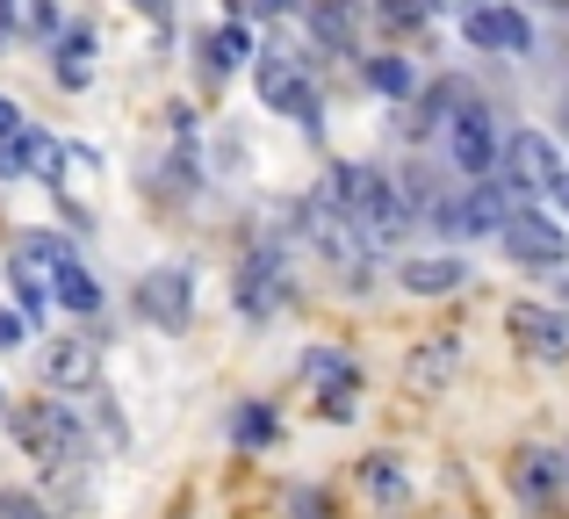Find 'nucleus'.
<instances>
[{
	"mask_svg": "<svg viewBox=\"0 0 569 519\" xmlns=\"http://www.w3.org/2000/svg\"><path fill=\"white\" fill-rule=\"evenodd\" d=\"M325 196L353 217V231H361L368 246H397L403 231H411V202H403V188L389 181V173L361 167V159H339L332 181H325Z\"/></svg>",
	"mask_w": 569,
	"mask_h": 519,
	"instance_id": "1",
	"label": "nucleus"
},
{
	"mask_svg": "<svg viewBox=\"0 0 569 519\" xmlns=\"http://www.w3.org/2000/svg\"><path fill=\"white\" fill-rule=\"evenodd\" d=\"M8 426L22 440V455L37 469H51V477H66L87 455V433H80V411L72 405H22V411H8Z\"/></svg>",
	"mask_w": 569,
	"mask_h": 519,
	"instance_id": "2",
	"label": "nucleus"
},
{
	"mask_svg": "<svg viewBox=\"0 0 569 519\" xmlns=\"http://www.w3.org/2000/svg\"><path fill=\"white\" fill-rule=\"evenodd\" d=\"M72 260V246L58 231H29L22 246L8 253V289L22 318H43V303H58V267Z\"/></svg>",
	"mask_w": 569,
	"mask_h": 519,
	"instance_id": "3",
	"label": "nucleus"
},
{
	"mask_svg": "<svg viewBox=\"0 0 569 519\" xmlns=\"http://www.w3.org/2000/svg\"><path fill=\"white\" fill-rule=\"evenodd\" d=\"M252 80H260V101H267L274 116H296L303 130H318V116H325V94H318V80L303 72V58H289V51H267Z\"/></svg>",
	"mask_w": 569,
	"mask_h": 519,
	"instance_id": "4",
	"label": "nucleus"
},
{
	"mask_svg": "<svg viewBox=\"0 0 569 519\" xmlns=\"http://www.w3.org/2000/svg\"><path fill=\"white\" fill-rule=\"evenodd\" d=\"M138 318L159 325V332H188V318H194V275L188 267H152L138 281Z\"/></svg>",
	"mask_w": 569,
	"mask_h": 519,
	"instance_id": "5",
	"label": "nucleus"
},
{
	"mask_svg": "<svg viewBox=\"0 0 569 519\" xmlns=\"http://www.w3.org/2000/svg\"><path fill=\"white\" fill-rule=\"evenodd\" d=\"M461 37L476 43V51H498V58H527L533 51V22L512 8V0H483V8L461 14Z\"/></svg>",
	"mask_w": 569,
	"mask_h": 519,
	"instance_id": "6",
	"label": "nucleus"
},
{
	"mask_svg": "<svg viewBox=\"0 0 569 519\" xmlns=\"http://www.w3.org/2000/svg\"><path fill=\"white\" fill-rule=\"evenodd\" d=\"M505 181L527 188V196H556L562 188V152L541 138V130H512V138H505Z\"/></svg>",
	"mask_w": 569,
	"mask_h": 519,
	"instance_id": "7",
	"label": "nucleus"
},
{
	"mask_svg": "<svg viewBox=\"0 0 569 519\" xmlns=\"http://www.w3.org/2000/svg\"><path fill=\"white\" fill-rule=\"evenodd\" d=\"M498 239H505V253L527 260V267H562L569 260V231L548 224V217H533V210H512Z\"/></svg>",
	"mask_w": 569,
	"mask_h": 519,
	"instance_id": "8",
	"label": "nucleus"
},
{
	"mask_svg": "<svg viewBox=\"0 0 569 519\" xmlns=\"http://www.w3.org/2000/svg\"><path fill=\"white\" fill-rule=\"evenodd\" d=\"M505 332L533 353V361H569V318L548 303H512L505 310Z\"/></svg>",
	"mask_w": 569,
	"mask_h": 519,
	"instance_id": "9",
	"label": "nucleus"
},
{
	"mask_svg": "<svg viewBox=\"0 0 569 519\" xmlns=\"http://www.w3.org/2000/svg\"><path fill=\"white\" fill-rule=\"evenodd\" d=\"M447 152H455V173L490 181V167H498V130H490V116L483 109H461L455 130H447Z\"/></svg>",
	"mask_w": 569,
	"mask_h": 519,
	"instance_id": "10",
	"label": "nucleus"
},
{
	"mask_svg": "<svg viewBox=\"0 0 569 519\" xmlns=\"http://www.w3.org/2000/svg\"><path fill=\"white\" fill-rule=\"evenodd\" d=\"M281 303H289V267L260 246V253L238 267V310H246V318H267V310H281Z\"/></svg>",
	"mask_w": 569,
	"mask_h": 519,
	"instance_id": "11",
	"label": "nucleus"
},
{
	"mask_svg": "<svg viewBox=\"0 0 569 519\" xmlns=\"http://www.w3.org/2000/svg\"><path fill=\"white\" fill-rule=\"evenodd\" d=\"M43 382H51V390H94L101 347L94 339H51V347H43Z\"/></svg>",
	"mask_w": 569,
	"mask_h": 519,
	"instance_id": "12",
	"label": "nucleus"
},
{
	"mask_svg": "<svg viewBox=\"0 0 569 519\" xmlns=\"http://www.w3.org/2000/svg\"><path fill=\"white\" fill-rule=\"evenodd\" d=\"M310 382H318V411L325 419H353V411H361L353 405L361 390H353V361L347 353H310Z\"/></svg>",
	"mask_w": 569,
	"mask_h": 519,
	"instance_id": "13",
	"label": "nucleus"
},
{
	"mask_svg": "<svg viewBox=\"0 0 569 519\" xmlns=\"http://www.w3.org/2000/svg\"><path fill=\"white\" fill-rule=\"evenodd\" d=\"M397 281L411 296H455V289H469V267H461L455 253H432V260H403Z\"/></svg>",
	"mask_w": 569,
	"mask_h": 519,
	"instance_id": "14",
	"label": "nucleus"
},
{
	"mask_svg": "<svg viewBox=\"0 0 569 519\" xmlns=\"http://www.w3.org/2000/svg\"><path fill=\"white\" fill-rule=\"evenodd\" d=\"M58 87H87V80H94V29H87V22H72L66 29V37H58Z\"/></svg>",
	"mask_w": 569,
	"mask_h": 519,
	"instance_id": "15",
	"label": "nucleus"
},
{
	"mask_svg": "<svg viewBox=\"0 0 569 519\" xmlns=\"http://www.w3.org/2000/svg\"><path fill=\"white\" fill-rule=\"evenodd\" d=\"M556 477H562V462H556V455H541V448H527L512 462V483H519L527 506H556Z\"/></svg>",
	"mask_w": 569,
	"mask_h": 519,
	"instance_id": "16",
	"label": "nucleus"
},
{
	"mask_svg": "<svg viewBox=\"0 0 569 519\" xmlns=\"http://www.w3.org/2000/svg\"><path fill=\"white\" fill-rule=\"evenodd\" d=\"M58 303H66L72 318H94V310H101V281L80 267V253H72L66 267H58Z\"/></svg>",
	"mask_w": 569,
	"mask_h": 519,
	"instance_id": "17",
	"label": "nucleus"
},
{
	"mask_svg": "<svg viewBox=\"0 0 569 519\" xmlns=\"http://www.w3.org/2000/svg\"><path fill=\"white\" fill-rule=\"evenodd\" d=\"M455 361H461V339H426L418 361H411V382H418V390H440V382L455 376Z\"/></svg>",
	"mask_w": 569,
	"mask_h": 519,
	"instance_id": "18",
	"label": "nucleus"
},
{
	"mask_svg": "<svg viewBox=\"0 0 569 519\" xmlns=\"http://www.w3.org/2000/svg\"><path fill=\"white\" fill-rule=\"evenodd\" d=\"M202 51H209V72H217V80H223V72H238V66L252 58V37H246V22H223V29H209V43H202Z\"/></svg>",
	"mask_w": 569,
	"mask_h": 519,
	"instance_id": "19",
	"label": "nucleus"
},
{
	"mask_svg": "<svg viewBox=\"0 0 569 519\" xmlns=\"http://www.w3.org/2000/svg\"><path fill=\"white\" fill-rule=\"evenodd\" d=\"M43 130H14V138H0V181H22V173H37V159H43Z\"/></svg>",
	"mask_w": 569,
	"mask_h": 519,
	"instance_id": "20",
	"label": "nucleus"
},
{
	"mask_svg": "<svg viewBox=\"0 0 569 519\" xmlns=\"http://www.w3.org/2000/svg\"><path fill=\"white\" fill-rule=\"evenodd\" d=\"M361 483H368V498H376V506H397V498H403L397 455H368V462H361Z\"/></svg>",
	"mask_w": 569,
	"mask_h": 519,
	"instance_id": "21",
	"label": "nucleus"
},
{
	"mask_svg": "<svg viewBox=\"0 0 569 519\" xmlns=\"http://www.w3.org/2000/svg\"><path fill=\"white\" fill-rule=\"evenodd\" d=\"M368 87H376V94H411V87H418V72L411 66H403V58H368Z\"/></svg>",
	"mask_w": 569,
	"mask_h": 519,
	"instance_id": "22",
	"label": "nucleus"
},
{
	"mask_svg": "<svg viewBox=\"0 0 569 519\" xmlns=\"http://www.w3.org/2000/svg\"><path fill=\"white\" fill-rule=\"evenodd\" d=\"M231 440H238V448H260V440H274V411H267V405H246V411L231 419Z\"/></svg>",
	"mask_w": 569,
	"mask_h": 519,
	"instance_id": "23",
	"label": "nucleus"
},
{
	"mask_svg": "<svg viewBox=\"0 0 569 519\" xmlns=\"http://www.w3.org/2000/svg\"><path fill=\"white\" fill-rule=\"evenodd\" d=\"M376 22L403 37V29H418V22H426V0H376Z\"/></svg>",
	"mask_w": 569,
	"mask_h": 519,
	"instance_id": "24",
	"label": "nucleus"
},
{
	"mask_svg": "<svg viewBox=\"0 0 569 519\" xmlns=\"http://www.w3.org/2000/svg\"><path fill=\"white\" fill-rule=\"evenodd\" d=\"M0 519H51V506L37 491H0Z\"/></svg>",
	"mask_w": 569,
	"mask_h": 519,
	"instance_id": "25",
	"label": "nucleus"
},
{
	"mask_svg": "<svg viewBox=\"0 0 569 519\" xmlns=\"http://www.w3.org/2000/svg\"><path fill=\"white\" fill-rule=\"evenodd\" d=\"M22 339H29V318H22L14 303H0V353H14Z\"/></svg>",
	"mask_w": 569,
	"mask_h": 519,
	"instance_id": "26",
	"label": "nucleus"
},
{
	"mask_svg": "<svg viewBox=\"0 0 569 519\" xmlns=\"http://www.w3.org/2000/svg\"><path fill=\"white\" fill-rule=\"evenodd\" d=\"M332 506H325V491H296V519H325Z\"/></svg>",
	"mask_w": 569,
	"mask_h": 519,
	"instance_id": "27",
	"label": "nucleus"
},
{
	"mask_svg": "<svg viewBox=\"0 0 569 519\" xmlns=\"http://www.w3.org/2000/svg\"><path fill=\"white\" fill-rule=\"evenodd\" d=\"M14 130H29V123H22V109H14V101L0 94V138H14Z\"/></svg>",
	"mask_w": 569,
	"mask_h": 519,
	"instance_id": "28",
	"label": "nucleus"
},
{
	"mask_svg": "<svg viewBox=\"0 0 569 519\" xmlns=\"http://www.w3.org/2000/svg\"><path fill=\"white\" fill-rule=\"evenodd\" d=\"M469 8H483V0H426V14H469Z\"/></svg>",
	"mask_w": 569,
	"mask_h": 519,
	"instance_id": "29",
	"label": "nucleus"
},
{
	"mask_svg": "<svg viewBox=\"0 0 569 519\" xmlns=\"http://www.w3.org/2000/svg\"><path fill=\"white\" fill-rule=\"evenodd\" d=\"M29 22H37V29H58V8H51V0H29Z\"/></svg>",
	"mask_w": 569,
	"mask_h": 519,
	"instance_id": "30",
	"label": "nucleus"
},
{
	"mask_svg": "<svg viewBox=\"0 0 569 519\" xmlns=\"http://www.w3.org/2000/svg\"><path fill=\"white\" fill-rule=\"evenodd\" d=\"M556 202H562V217H569V173H562V188H556Z\"/></svg>",
	"mask_w": 569,
	"mask_h": 519,
	"instance_id": "31",
	"label": "nucleus"
},
{
	"mask_svg": "<svg viewBox=\"0 0 569 519\" xmlns=\"http://www.w3.org/2000/svg\"><path fill=\"white\" fill-rule=\"evenodd\" d=\"M0 426H8V390H0Z\"/></svg>",
	"mask_w": 569,
	"mask_h": 519,
	"instance_id": "32",
	"label": "nucleus"
},
{
	"mask_svg": "<svg viewBox=\"0 0 569 519\" xmlns=\"http://www.w3.org/2000/svg\"><path fill=\"white\" fill-rule=\"evenodd\" d=\"M562 130H569V101H562Z\"/></svg>",
	"mask_w": 569,
	"mask_h": 519,
	"instance_id": "33",
	"label": "nucleus"
},
{
	"mask_svg": "<svg viewBox=\"0 0 569 519\" xmlns=\"http://www.w3.org/2000/svg\"><path fill=\"white\" fill-rule=\"evenodd\" d=\"M562 303H569V275H562Z\"/></svg>",
	"mask_w": 569,
	"mask_h": 519,
	"instance_id": "34",
	"label": "nucleus"
},
{
	"mask_svg": "<svg viewBox=\"0 0 569 519\" xmlns=\"http://www.w3.org/2000/svg\"><path fill=\"white\" fill-rule=\"evenodd\" d=\"M556 8H569V0H556Z\"/></svg>",
	"mask_w": 569,
	"mask_h": 519,
	"instance_id": "35",
	"label": "nucleus"
}]
</instances>
